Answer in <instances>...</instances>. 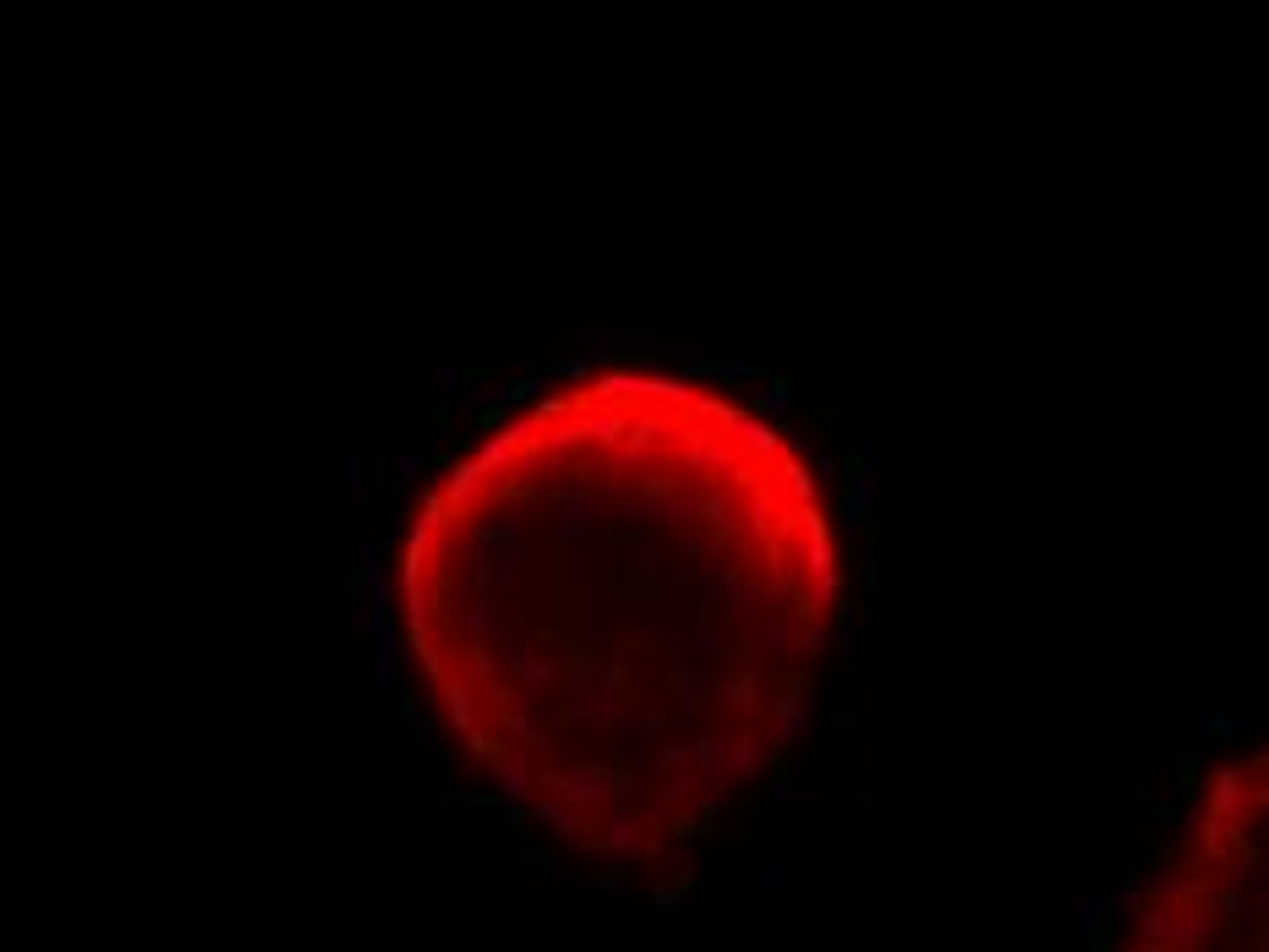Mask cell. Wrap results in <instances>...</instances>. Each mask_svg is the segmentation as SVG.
Segmentation results:
<instances>
[{
    "mask_svg": "<svg viewBox=\"0 0 1269 952\" xmlns=\"http://www.w3.org/2000/svg\"><path fill=\"white\" fill-rule=\"evenodd\" d=\"M1128 909V952H1269V750L1210 772L1176 854Z\"/></svg>",
    "mask_w": 1269,
    "mask_h": 952,
    "instance_id": "cell-2",
    "label": "cell"
},
{
    "mask_svg": "<svg viewBox=\"0 0 1269 952\" xmlns=\"http://www.w3.org/2000/svg\"><path fill=\"white\" fill-rule=\"evenodd\" d=\"M394 597L465 756L564 838L656 859L794 744L843 570L821 476L777 421L608 367L433 476Z\"/></svg>",
    "mask_w": 1269,
    "mask_h": 952,
    "instance_id": "cell-1",
    "label": "cell"
}]
</instances>
